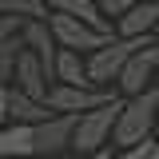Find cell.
I'll return each instance as SVG.
<instances>
[{"label":"cell","mask_w":159,"mask_h":159,"mask_svg":"<svg viewBox=\"0 0 159 159\" xmlns=\"http://www.w3.org/2000/svg\"><path fill=\"white\" fill-rule=\"evenodd\" d=\"M155 123H159V116H155Z\"/></svg>","instance_id":"d4e9b609"},{"label":"cell","mask_w":159,"mask_h":159,"mask_svg":"<svg viewBox=\"0 0 159 159\" xmlns=\"http://www.w3.org/2000/svg\"><path fill=\"white\" fill-rule=\"evenodd\" d=\"M119 107H123V99H107V103H99L92 111H84L76 119V131H72V147H76V155L84 151H99V147H107L111 143V127H116L119 119Z\"/></svg>","instance_id":"3957f363"},{"label":"cell","mask_w":159,"mask_h":159,"mask_svg":"<svg viewBox=\"0 0 159 159\" xmlns=\"http://www.w3.org/2000/svg\"><path fill=\"white\" fill-rule=\"evenodd\" d=\"M147 159H159V139H151V155Z\"/></svg>","instance_id":"7402d4cb"},{"label":"cell","mask_w":159,"mask_h":159,"mask_svg":"<svg viewBox=\"0 0 159 159\" xmlns=\"http://www.w3.org/2000/svg\"><path fill=\"white\" fill-rule=\"evenodd\" d=\"M8 88L12 84H0V127L8 123Z\"/></svg>","instance_id":"ffe728a7"},{"label":"cell","mask_w":159,"mask_h":159,"mask_svg":"<svg viewBox=\"0 0 159 159\" xmlns=\"http://www.w3.org/2000/svg\"><path fill=\"white\" fill-rule=\"evenodd\" d=\"M12 80H16V88L24 92V96L32 99H48V88H52V80H48V72H44V64H40L28 48H20L16 56V72H12Z\"/></svg>","instance_id":"9c48e42d"},{"label":"cell","mask_w":159,"mask_h":159,"mask_svg":"<svg viewBox=\"0 0 159 159\" xmlns=\"http://www.w3.org/2000/svg\"><path fill=\"white\" fill-rule=\"evenodd\" d=\"M159 24V0H139L116 20V36H151Z\"/></svg>","instance_id":"30bf717a"},{"label":"cell","mask_w":159,"mask_h":159,"mask_svg":"<svg viewBox=\"0 0 159 159\" xmlns=\"http://www.w3.org/2000/svg\"><path fill=\"white\" fill-rule=\"evenodd\" d=\"M44 4H48V12H68V16L88 20L92 28H99V32H116V24L99 12V0H44Z\"/></svg>","instance_id":"7c38bea8"},{"label":"cell","mask_w":159,"mask_h":159,"mask_svg":"<svg viewBox=\"0 0 159 159\" xmlns=\"http://www.w3.org/2000/svg\"><path fill=\"white\" fill-rule=\"evenodd\" d=\"M155 76H159V40H151V44H143V48L131 52V60L123 64L116 84H119L123 96H139L143 88H151Z\"/></svg>","instance_id":"8992f818"},{"label":"cell","mask_w":159,"mask_h":159,"mask_svg":"<svg viewBox=\"0 0 159 159\" xmlns=\"http://www.w3.org/2000/svg\"><path fill=\"white\" fill-rule=\"evenodd\" d=\"M56 84H76V88H92L88 84V60L72 52V48H60L56 52Z\"/></svg>","instance_id":"5bb4252c"},{"label":"cell","mask_w":159,"mask_h":159,"mask_svg":"<svg viewBox=\"0 0 159 159\" xmlns=\"http://www.w3.org/2000/svg\"><path fill=\"white\" fill-rule=\"evenodd\" d=\"M20 48H24V44H20V36H16V40H8V44H0V84H8V80H12Z\"/></svg>","instance_id":"2e32d148"},{"label":"cell","mask_w":159,"mask_h":159,"mask_svg":"<svg viewBox=\"0 0 159 159\" xmlns=\"http://www.w3.org/2000/svg\"><path fill=\"white\" fill-rule=\"evenodd\" d=\"M76 159H116V155H111V143H107V147H99V151H84V155H76Z\"/></svg>","instance_id":"44dd1931"},{"label":"cell","mask_w":159,"mask_h":159,"mask_svg":"<svg viewBox=\"0 0 159 159\" xmlns=\"http://www.w3.org/2000/svg\"><path fill=\"white\" fill-rule=\"evenodd\" d=\"M0 155H16V159L36 155V123H4L0 127Z\"/></svg>","instance_id":"8fae6325"},{"label":"cell","mask_w":159,"mask_h":159,"mask_svg":"<svg viewBox=\"0 0 159 159\" xmlns=\"http://www.w3.org/2000/svg\"><path fill=\"white\" fill-rule=\"evenodd\" d=\"M151 155V139H143V143H135V147H119L116 159H147Z\"/></svg>","instance_id":"d6986e66"},{"label":"cell","mask_w":159,"mask_h":159,"mask_svg":"<svg viewBox=\"0 0 159 159\" xmlns=\"http://www.w3.org/2000/svg\"><path fill=\"white\" fill-rule=\"evenodd\" d=\"M155 36H111L103 48H96V52H88V84L92 88H111L119 80V72H123V64L131 60V52L135 48H143V44H151Z\"/></svg>","instance_id":"7a4b0ae2"},{"label":"cell","mask_w":159,"mask_h":159,"mask_svg":"<svg viewBox=\"0 0 159 159\" xmlns=\"http://www.w3.org/2000/svg\"><path fill=\"white\" fill-rule=\"evenodd\" d=\"M80 116H48L36 123V155H56L64 147H72V131H76Z\"/></svg>","instance_id":"ba28073f"},{"label":"cell","mask_w":159,"mask_h":159,"mask_svg":"<svg viewBox=\"0 0 159 159\" xmlns=\"http://www.w3.org/2000/svg\"><path fill=\"white\" fill-rule=\"evenodd\" d=\"M0 159H16V155H0Z\"/></svg>","instance_id":"cb8c5ba5"},{"label":"cell","mask_w":159,"mask_h":159,"mask_svg":"<svg viewBox=\"0 0 159 159\" xmlns=\"http://www.w3.org/2000/svg\"><path fill=\"white\" fill-rule=\"evenodd\" d=\"M135 4H139V0H99V12H103L107 20H119L127 8H135Z\"/></svg>","instance_id":"e0dca14e"},{"label":"cell","mask_w":159,"mask_h":159,"mask_svg":"<svg viewBox=\"0 0 159 159\" xmlns=\"http://www.w3.org/2000/svg\"><path fill=\"white\" fill-rule=\"evenodd\" d=\"M155 116H159V84L143 88L139 96H127L119 107L116 127H111V147H135L143 139H151Z\"/></svg>","instance_id":"6da1fadb"},{"label":"cell","mask_w":159,"mask_h":159,"mask_svg":"<svg viewBox=\"0 0 159 159\" xmlns=\"http://www.w3.org/2000/svg\"><path fill=\"white\" fill-rule=\"evenodd\" d=\"M20 44L44 64L48 80L56 84V52H60V44H56V36H52V28H48V20H24V28H20Z\"/></svg>","instance_id":"52a82bcc"},{"label":"cell","mask_w":159,"mask_h":159,"mask_svg":"<svg viewBox=\"0 0 159 159\" xmlns=\"http://www.w3.org/2000/svg\"><path fill=\"white\" fill-rule=\"evenodd\" d=\"M107 99H116L111 88H76V84H52L48 88V107H52V116H84V111H92L99 103H107Z\"/></svg>","instance_id":"5b68a950"},{"label":"cell","mask_w":159,"mask_h":159,"mask_svg":"<svg viewBox=\"0 0 159 159\" xmlns=\"http://www.w3.org/2000/svg\"><path fill=\"white\" fill-rule=\"evenodd\" d=\"M151 36H155V40H159V24H155V32H151Z\"/></svg>","instance_id":"603a6c76"},{"label":"cell","mask_w":159,"mask_h":159,"mask_svg":"<svg viewBox=\"0 0 159 159\" xmlns=\"http://www.w3.org/2000/svg\"><path fill=\"white\" fill-rule=\"evenodd\" d=\"M0 12L20 20H48V4L44 0H0Z\"/></svg>","instance_id":"9a60e30c"},{"label":"cell","mask_w":159,"mask_h":159,"mask_svg":"<svg viewBox=\"0 0 159 159\" xmlns=\"http://www.w3.org/2000/svg\"><path fill=\"white\" fill-rule=\"evenodd\" d=\"M20 28H24V20H20V16H4V12H0V44L16 40V36H20Z\"/></svg>","instance_id":"ac0fdd59"},{"label":"cell","mask_w":159,"mask_h":159,"mask_svg":"<svg viewBox=\"0 0 159 159\" xmlns=\"http://www.w3.org/2000/svg\"><path fill=\"white\" fill-rule=\"evenodd\" d=\"M48 28H52V36H56L60 48H72V52H80V56L103 48L107 40L116 36V32H99V28L88 24V20L68 16V12H48Z\"/></svg>","instance_id":"277c9868"},{"label":"cell","mask_w":159,"mask_h":159,"mask_svg":"<svg viewBox=\"0 0 159 159\" xmlns=\"http://www.w3.org/2000/svg\"><path fill=\"white\" fill-rule=\"evenodd\" d=\"M48 116H52V107L44 99H32L20 88H8V119L12 123H44Z\"/></svg>","instance_id":"4fadbf2b"}]
</instances>
